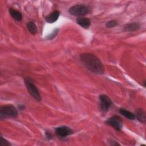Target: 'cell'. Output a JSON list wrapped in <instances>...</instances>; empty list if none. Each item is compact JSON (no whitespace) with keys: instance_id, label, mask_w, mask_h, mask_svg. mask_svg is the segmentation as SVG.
<instances>
[{"instance_id":"obj_3","label":"cell","mask_w":146,"mask_h":146,"mask_svg":"<svg viewBox=\"0 0 146 146\" xmlns=\"http://www.w3.org/2000/svg\"><path fill=\"white\" fill-rule=\"evenodd\" d=\"M1 117H15L18 116V111L16 108L13 105H6L0 108Z\"/></svg>"},{"instance_id":"obj_7","label":"cell","mask_w":146,"mask_h":146,"mask_svg":"<svg viewBox=\"0 0 146 146\" xmlns=\"http://www.w3.org/2000/svg\"><path fill=\"white\" fill-rule=\"evenodd\" d=\"M72 129L67 126H60L55 129V133L59 137H66L72 133Z\"/></svg>"},{"instance_id":"obj_15","label":"cell","mask_w":146,"mask_h":146,"mask_svg":"<svg viewBox=\"0 0 146 146\" xmlns=\"http://www.w3.org/2000/svg\"><path fill=\"white\" fill-rule=\"evenodd\" d=\"M118 25V22L116 20H111L107 22L106 23V27L107 28H112Z\"/></svg>"},{"instance_id":"obj_14","label":"cell","mask_w":146,"mask_h":146,"mask_svg":"<svg viewBox=\"0 0 146 146\" xmlns=\"http://www.w3.org/2000/svg\"><path fill=\"white\" fill-rule=\"evenodd\" d=\"M27 28L32 34H35L37 33L36 26L33 22H28L27 24Z\"/></svg>"},{"instance_id":"obj_18","label":"cell","mask_w":146,"mask_h":146,"mask_svg":"<svg viewBox=\"0 0 146 146\" xmlns=\"http://www.w3.org/2000/svg\"><path fill=\"white\" fill-rule=\"evenodd\" d=\"M46 137L48 139H50L52 138V135H51V133L48 132H46Z\"/></svg>"},{"instance_id":"obj_10","label":"cell","mask_w":146,"mask_h":146,"mask_svg":"<svg viewBox=\"0 0 146 146\" xmlns=\"http://www.w3.org/2000/svg\"><path fill=\"white\" fill-rule=\"evenodd\" d=\"M140 27V25L137 22H133L130 23L128 24L125 25L123 29L125 31H134L137 30Z\"/></svg>"},{"instance_id":"obj_4","label":"cell","mask_w":146,"mask_h":146,"mask_svg":"<svg viewBox=\"0 0 146 146\" xmlns=\"http://www.w3.org/2000/svg\"><path fill=\"white\" fill-rule=\"evenodd\" d=\"M69 13L74 16H82L89 13V8L84 5H76L70 8Z\"/></svg>"},{"instance_id":"obj_12","label":"cell","mask_w":146,"mask_h":146,"mask_svg":"<svg viewBox=\"0 0 146 146\" xmlns=\"http://www.w3.org/2000/svg\"><path fill=\"white\" fill-rule=\"evenodd\" d=\"M135 117L141 123H144L145 122V113L143 109H139L136 111V113L135 115Z\"/></svg>"},{"instance_id":"obj_16","label":"cell","mask_w":146,"mask_h":146,"mask_svg":"<svg viewBox=\"0 0 146 146\" xmlns=\"http://www.w3.org/2000/svg\"><path fill=\"white\" fill-rule=\"evenodd\" d=\"M58 30L59 29H56L55 30H54L51 34H50L49 35H48L47 36V39H48V40H50V39H52L53 38H54L56 35H57L58 34Z\"/></svg>"},{"instance_id":"obj_17","label":"cell","mask_w":146,"mask_h":146,"mask_svg":"<svg viewBox=\"0 0 146 146\" xmlns=\"http://www.w3.org/2000/svg\"><path fill=\"white\" fill-rule=\"evenodd\" d=\"M10 145L11 144L8 141H7L6 139H3L2 136H1L0 146H10Z\"/></svg>"},{"instance_id":"obj_1","label":"cell","mask_w":146,"mask_h":146,"mask_svg":"<svg viewBox=\"0 0 146 146\" xmlns=\"http://www.w3.org/2000/svg\"><path fill=\"white\" fill-rule=\"evenodd\" d=\"M80 59L83 64L92 72L102 74L104 73V67L99 59L94 54L90 53L83 54L80 56Z\"/></svg>"},{"instance_id":"obj_11","label":"cell","mask_w":146,"mask_h":146,"mask_svg":"<svg viewBox=\"0 0 146 146\" xmlns=\"http://www.w3.org/2000/svg\"><path fill=\"white\" fill-rule=\"evenodd\" d=\"M10 14L12 17L13 19L16 20L17 21H21L22 19V15L20 11L14 9H10L9 10Z\"/></svg>"},{"instance_id":"obj_9","label":"cell","mask_w":146,"mask_h":146,"mask_svg":"<svg viewBox=\"0 0 146 146\" xmlns=\"http://www.w3.org/2000/svg\"><path fill=\"white\" fill-rule=\"evenodd\" d=\"M59 15H60V12L58 10H56L52 12V13H51L50 14L48 15L47 16H46L45 17V19L47 22L52 23L55 22L58 19Z\"/></svg>"},{"instance_id":"obj_13","label":"cell","mask_w":146,"mask_h":146,"mask_svg":"<svg viewBox=\"0 0 146 146\" xmlns=\"http://www.w3.org/2000/svg\"><path fill=\"white\" fill-rule=\"evenodd\" d=\"M119 112L120 113V114H121L123 116H125L126 118L133 120L135 119V114L132 113V112H131L129 111L126 110L124 108H120L119 110Z\"/></svg>"},{"instance_id":"obj_5","label":"cell","mask_w":146,"mask_h":146,"mask_svg":"<svg viewBox=\"0 0 146 146\" xmlns=\"http://www.w3.org/2000/svg\"><path fill=\"white\" fill-rule=\"evenodd\" d=\"M100 108L102 111L107 112L112 105L111 99L106 95H100L99 96Z\"/></svg>"},{"instance_id":"obj_6","label":"cell","mask_w":146,"mask_h":146,"mask_svg":"<svg viewBox=\"0 0 146 146\" xmlns=\"http://www.w3.org/2000/svg\"><path fill=\"white\" fill-rule=\"evenodd\" d=\"M106 123L113 127L117 131H120L123 127L122 120L120 117L117 115H114L110 117L106 121Z\"/></svg>"},{"instance_id":"obj_2","label":"cell","mask_w":146,"mask_h":146,"mask_svg":"<svg viewBox=\"0 0 146 146\" xmlns=\"http://www.w3.org/2000/svg\"><path fill=\"white\" fill-rule=\"evenodd\" d=\"M25 83L31 96H33L37 101H40V96L39 91L35 86V85L34 84V83H33V80L29 78H26L25 79Z\"/></svg>"},{"instance_id":"obj_8","label":"cell","mask_w":146,"mask_h":146,"mask_svg":"<svg viewBox=\"0 0 146 146\" xmlns=\"http://www.w3.org/2000/svg\"><path fill=\"white\" fill-rule=\"evenodd\" d=\"M76 23L84 29L88 28L91 25L90 20L85 17H80L77 18Z\"/></svg>"}]
</instances>
